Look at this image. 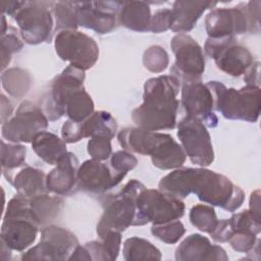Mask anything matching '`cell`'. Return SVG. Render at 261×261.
Segmentation results:
<instances>
[{"instance_id":"74e56055","label":"cell","mask_w":261,"mask_h":261,"mask_svg":"<svg viewBox=\"0 0 261 261\" xmlns=\"http://www.w3.org/2000/svg\"><path fill=\"white\" fill-rule=\"evenodd\" d=\"M138 164V159L137 157L126 151V150H121V151H116L111 155L110 158V167L113 170V172L124 178L126 173L134 169Z\"/></svg>"},{"instance_id":"5b68a950","label":"cell","mask_w":261,"mask_h":261,"mask_svg":"<svg viewBox=\"0 0 261 261\" xmlns=\"http://www.w3.org/2000/svg\"><path fill=\"white\" fill-rule=\"evenodd\" d=\"M206 86L213 95L215 109L223 117L248 122L258 120L261 107L260 87L246 85L237 90L226 88L217 81H211Z\"/></svg>"},{"instance_id":"484cf974","label":"cell","mask_w":261,"mask_h":261,"mask_svg":"<svg viewBox=\"0 0 261 261\" xmlns=\"http://www.w3.org/2000/svg\"><path fill=\"white\" fill-rule=\"evenodd\" d=\"M83 138H108L116 135L117 123L114 117L106 111H94L87 119L81 122Z\"/></svg>"},{"instance_id":"8992f818","label":"cell","mask_w":261,"mask_h":261,"mask_svg":"<svg viewBox=\"0 0 261 261\" xmlns=\"http://www.w3.org/2000/svg\"><path fill=\"white\" fill-rule=\"evenodd\" d=\"M145 188L141 181L130 179L117 194L106 201L96 229L100 238L108 231L122 232L133 225L136 216V199Z\"/></svg>"},{"instance_id":"c3c4849f","label":"cell","mask_w":261,"mask_h":261,"mask_svg":"<svg viewBox=\"0 0 261 261\" xmlns=\"http://www.w3.org/2000/svg\"><path fill=\"white\" fill-rule=\"evenodd\" d=\"M68 260H85V261H91L92 258L90 256V253L88 251V249L86 248V246H77L74 251L72 252V254L69 256Z\"/></svg>"},{"instance_id":"ee69618b","label":"cell","mask_w":261,"mask_h":261,"mask_svg":"<svg viewBox=\"0 0 261 261\" xmlns=\"http://www.w3.org/2000/svg\"><path fill=\"white\" fill-rule=\"evenodd\" d=\"M260 5L261 1H250L246 4V10L250 22V33H259L260 31Z\"/></svg>"},{"instance_id":"7402d4cb","label":"cell","mask_w":261,"mask_h":261,"mask_svg":"<svg viewBox=\"0 0 261 261\" xmlns=\"http://www.w3.org/2000/svg\"><path fill=\"white\" fill-rule=\"evenodd\" d=\"M216 4L212 1H175L171 9L170 30L179 34L192 31L204 11Z\"/></svg>"},{"instance_id":"d4e9b609","label":"cell","mask_w":261,"mask_h":261,"mask_svg":"<svg viewBox=\"0 0 261 261\" xmlns=\"http://www.w3.org/2000/svg\"><path fill=\"white\" fill-rule=\"evenodd\" d=\"M32 149L44 162L56 165L67 153L66 143L50 132L39 133L32 141Z\"/></svg>"},{"instance_id":"2e32d148","label":"cell","mask_w":261,"mask_h":261,"mask_svg":"<svg viewBox=\"0 0 261 261\" xmlns=\"http://www.w3.org/2000/svg\"><path fill=\"white\" fill-rule=\"evenodd\" d=\"M74 3L77 24L103 35L116 29L123 1H74Z\"/></svg>"},{"instance_id":"9c48e42d","label":"cell","mask_w":261,"mask_h":261,"mask_svg":"<svg viewBox=\"0 0 261 261\" xmlns=\"http://www.w3.org/2000/svg\"><path fill=\"white\" fill-rule=\"evenodd\" d=\"M170 47L175 56V62L170 68L171 75L181 85L201 82L205 58L198 42L187 34H177L171 39Z\"/></svg>"},{"instance_id":"bcb514c9","label":"cell","mask_w":261,"mask_h":261,"mask_svg":"<svg viewBox=\"0 0 261 261\" xmlns=\"http://www.w3.org/2000/svg\"><path fill=\"white\" fill-rule=\"evenodd\" d=\"M259 65L260 62L256 61L248 68V70L244 73V81L248 86H256L259 87L260 84V75H259Z\"/></svg>"},{"instance_id":"ab89813d","label":"cell","mask_w":261,"mask_h":261,"mask_svg":"<svg viewBox=\"0 0 261 261\" xmlns=\"http://www.w3.org/2000/svg\"><path fill=\"white\" fill-rule=\"evenodd\" d=\"M257 240V236L255 234L233 232L231 233L227 242L230 244L231 248L234 251L241 253H248L254 248Z\"/></svg>"},{"instance_id":"ba28073f","label":"cell","mask_w":261,"mask_h":261,"mask_svg":"<svg viewBox=\"0 0 261 261\" xmlns=\"http://www.w3.org/2000/svg\"><path fill=\"white\" fill-rule=\"evenodd\" d=\"M54 4L51 1H24V4L13 15L25 43L38 45L50 42L54 29Z\"/></svg>"},{"instance_id":"b9f144b4","label":"cell","mask_w":261,"mask_h":261,"mask_svg":"<svg viewBox=\"0 0 261 261\" xmlns=\"http://www.w3.org/2000/svg\"><path fill=\"white\" fill-rule=\"evenodd\" d=\"M171 23V9H159L152 16L150 20L149 32L159 34L170 30Z\"/></svg>"},{"instance_id":"816d5d0a","label":"cell","mask_w":261,"mask_h":261,"mask_svg":"<svg viewBox=\"0 0 261 261\" xmlns=\"http://www.w3.org/2000/svg\"><path fill=\"white\" fill-rule=\"evenodd\" d=\"M1 258L3 260H9L10 256H11V249L9 247H7L3 242H1Z\"/></svg>"},{"instance_id":"ffe728a7","label":"cell","mask_w":261,"mask_h":261,"mask_svg":"<svg viewBox=\"0 0 261 261\" xmlns=\"http://www.w3.org/2000/svg\"><path fill=\"white\" fill-rule=\"evenodd\" d=\"M177 261H227L228 256L224 249L213 245L208 238L193 233L186 238L175 250Z\"/></svg>"},{"instance_id":"8d00e7d4","label":"cell","mask_w":261,"mask_h":261,"mask_svg":"<svg viewBox=\"0 0 261 261\" xmlns=\"http://www.w3.org/2000/svg\"><path fill=\"white\" fill-rule=\"evenodd\" d=\"M15 30L13 28H7V32L2 35L1 38V61L2 66L1 69L4 70V68L9 64L11 55L15 52L20 51V49L23 46V43L15 34Z\"/></svg>"},{"instance_id":"603a6c76","label":"cell","mask_w":261,"mask_h":261,"mask_svg":"<svg viewBox=\"0 0 261 261\" xmlns=\"http://www.w3.org/2000/svg\"><path fill=\"white\" fill-rule=\"evenodd\" d=\"M151 20L150 6L144 1H123L118 13V21L135 32H149Z\"/></svg>"},{"instance_id":"6da1fadb","label":"cell","mask_w":261,"mask_h":261,"mask_svg":"<svg viewBox=\"0 0 261 261\" xmlns=\"http://www.w3.org/2000/svg\"><path fill=\"white\" fill-rule=\"evenodd\" d=\"M158 188L179 199L195 194L200 201L228 212H234L245 200L244 191L228 177L204 167L176 168L160 179Z\"/></svg>"},{"instance_id":"4316f807","label":"cell","mask_w":261,"mask_h":261,"mask_svg":"<svg viewBox=\"0 0 261 261\" xmlns=\"http://www.w3.org/2000/svg\"><path fill=\"white\" fill-rule=\"evenodd\" d=\"M30 204L41 225H47L56 219L63 208L62 199L48 193L31 198Z\"/></svg>"},{"instance_id":"83f0119b","label":"cell","mask_w":261,"mask_h":261,"mask_svg":"<svg viewBox=\"0 0 261 261\" xmlns=\"http://www.w3.org/2000/svg\"><path fill=\"white\" fill-rule=\"evenodd\" d=\"M123 258L126 261H139V260H161V252L151 242L132 237L123 243Z\"/></svg>"},{"instance_id":"9a60e30c","label":"cell","mask_w":261,"mask_h":261,"mask_svg":"<svg viewBox=\"0 0 261 261\" xmlns=\"http://www.w3.org/2000/svg\"><path fill=\"white\" fill-rule=\"evenodd\" d=\"M79 246L76 237L69 230L56 225H46L41 230L38 245L24 252L22 260H68Z\"/></svg>"},{"instance_id":"ac0fdd59","label":"cell","mask_w":261,"mask_h":261,"mask_svg":"<svg viewBox=\"0 0 261 261\" xmlns=\"http://www.w3.org/2000/svg\"><path fill=\"white\" fill-rule=\"evenodd\" d=\"M180 103L187 116L201 120L206 127L217 126L218 118L213 112V95L206 85L201 82L182 84Z\"/></svg>"},{"instance_id":"f6af8a7d","label":"cell","mask_w":261,"mask_h":261,"mask_svg":"<svg viewBox=\"0 0 261 261\" xmlns=\"http://www.w3.org/2000/svg\"><path fill=\"white\" fill-rule=\"evenodd\" d=\"M85 246L88 249L92 260H98V261L107 260L106 252L101 241H92V242L86 243Z\"/></svg>"},{"instance_id":"3957f363","label":"cell","mask_w":261,"mask_h":261,"mask_svg":"<svg viewBox=\"0 0 261 261\" xmlns=\"http://www.w3.org/2000/svg\"><path fill=\"white\" fill-rule=\"evenodd\" d=\"M120 146L130 152L151 157L155 167L176 169L185 163L187 155L182 147L168 134L141 127H124L117 135Z\"/></svg>"},{"instance_id":"d6986e66","label":"cell","mask_w":261,"mask_h":261,"mask_svg":"<svg viewBox=\"0 0 261 261\" xmlns=\"http://www.w3.org/2000/svg\"><path fill=\"white\" fill-rule=\"evenodd\" d=\"M122 179L102 161L90 159L79 167L76 185L82 191L102 194L116 187Z\"/></svg>"},{"instance_id":"f546056e","label":"cell","mask_w":261,"mask_h":261,"mask_svg":"<svg viewBox=\"0 0 261 261\" xmlns=\"http://www.w3.org/2000/svg\"><path fill=\"white\" fill-rule=\"evenodd\" d=\"M1 82L4 90L15 98L25 96L31 88L30 73L19 67H12L3 71Z\"/></svg>"},{"instance_id":"8fae6325","label":"cell","mask_w":261,"mask_h":261,"mask_svg":"<svg viewBox=\"0 0 261 261\" xmlns=\"http://www.w3.org/2000/svg\"><path fill=\"white\" fill-rule=\"evenodd\" d=\"M55 51L69 65L82 70L90 69L99 58V47L96 41L76 30L58 32L55 37Z\"/></svg>"},{"instance_id":"836d02e7","label":"cell","mask_w":261,"mask_h":261,"mask_svg":"<svg viewBox=\"0 0 261 261\" xmlns=\"http://www.w3.org/2000/svg\"><path fill=\"white\" fill-rule=\"evenodd\" d=\"M27 149L23 145L14 143L6 144L1 141V165L3 172L11 171L14 168L21 166L25 161Z\"/></svg>"},{"instance_id":"cb8c5ba5","label":"cell","mask_w":261,"mask_h":261,"mask_svg":"<svg viewBox=\"0 0 261 261\" xmlns=\"http://www.w3.org/2000/svg\"><path fill=\"white\" fill-rule=\"evenodd\" d=\"M9 182L14 187L18 195L30 199L49 192L44 171L31 166L22 168Z\"/></svg>"},{"instance_id":"7dc6e473","label":"cell","mask_w":261,"mask_h":261,"mask_svg":"<svg viewBox=\"0 0 261 261\" xmlns=\"http://www.w3.org/2000/svg\"><path fill=\"white\" fill-rule=\"evenodd\" d=\"M23 4L24 1H2V12L13 16Z\"/></svg>"},{"instance_id":"e575fe53","label":"cell","mask_w":261,"mask_h":261,"mask_svg":"<svg viewBox=\"0 0 261 261\" xmlns=\"http://www.w3.org/2000/svg\"><path fill=\"white\" fill-rule=\"evenodd\" d=\"M151 232L158 240L166 244H175L186 232L184 224L177 219L161 224H153Z\"/></svg>"},{"instance_id":"7a4b0ae2","label":"cell","mask_w":261,"mask_h":261,"mask_svg":"<svg viewBox=\"0 0 261 261\" xmlns=\"http://www.w3.org/2000/svg\"><path fill=\"white\" fill-rule=\"evenodd\" d=\"M180 86L179 81L171 74L148 80L144 85L143 103L132 112L136 125L151 132L174 128L179 106L176 97Z\"/></svg>"},{"instance_id":"f35d334b","label":"cell","mask_w":261,"mask_h":261,"mask_svg":"<svg viewBox=\"0 0 261 261\" xmlns=\"http://www.w3.org/2000/svg\"><path fill=\"white\" fill-rule=\"evenodd\" d=\"M87 151L92 159L97 161L107 160L112 155L111 139L98 137L91 138L88 142Z\"/></svg>"},{"instance_id":"d6a6232c","label":"cell","mask_w":261,"mask_h":261,"mask_svg":"<svg viewBox=\"0 0 261 261\" xmlns=\"http://www.w3.org/2000/svg\"><path fill=\"white\" fill-rule=\"evenodd\" d=\"M260 219L261 218L255 216L249 209L232 214L228 219L231 233L243 232L257 236L261 230Z\"/></svg>"},{"instance_id":"4dcf8cb0","label":"cell","mask_w":261,"mask_h":261,"mask_svg":"<svg viewBox=\"0 0 261 261\" xmlns=\"http://www.w3.org/2000/svg\"><path fill=\"white\" fill-rule=\"evenodd\" d=\"M53 13L55 16V31L76 30V11L74 1H59L54 4Z\"/></svg>"},{"instance_id":"7c38bea8","label":"cell","mask_w":261,"mask_h":261,"mask_svg":"<svg viewBox=\"0 0 261 261\" xmlns=\"http://www.w3.org/2000/svg\"><path fill=\"white\" fill-rule=\"evenodd\" d=\"M49 119L41 107L29 100L22 101L14 116L2 123V137L12 143H32L33 139L44 132Z\"/></svg>"},{"instance_id":"4fadbf2b","label":"cell","mask_w":261,"mask_h":261,"mask_svg":"<svg viewBox=\"0 0 261 261\" xmlns=\"http://www.w3.org/2000/svg\"><path fill=\"white\" fill-rule=\"evenodd\" d=\"M177 137L192 163L205 167L214 160L211 137L206 125L199 119L186 116L177 124Z\"/></svg>"},{"instance_id":"5bb4252c","label":"cell","mask_w":261,"mask_h":261,"mask_svg":"<svg viewBox=\"0 0 261 261\" xmlns=\"http://www.w3.org/2000/svg\"><path fill=\"white\" fill-rule=\"evenodd\" d=\"M85 71L68 65L51 83L48 93L42 100V110L50 121H55L65 114V103L69 96L84 89Z\"/></svg>"},{"instance_id":"60d3db41","label":"cell","mask_w":261,"mask_h":261,"mask_svg":"<svg viewBox=\"0 0 261 261\" xmlns=\"http://www.w3.org/2000/svg\"><path fill=\"white\" fill-rule=\"evenodd\" d=\"M101 242L106 252L107 260L113 261L117 258L120 251L121 244V232L119 231H108L101 238Z\"/></svg>"},{"instance_id":"7bdbcfd3","label":"cell","mask_w":261,"mask_h":261,"mask_svg":"<svg viewBox=\"0 0 261 261\" xmlns=\"http://www.w3.org/2000/svg\"><path fill=\"white\" fill-rule=\"evenodd\" d=\"M61 136L65 143H76L83 140L81 122H76L70 119H67L61 128Z\"/></svg>"},{"instance_id":"30bf717a","label":"cell","mask_w":261,"mask_h":261,"mask_svg":"<svg viewBox=\"0 0 261 261\" xmlns=\"http://www.w3.org/2000/svg\"><path fill=\"white\" fill-rule=\"evenodd\" d=\"M204 50L221 71L231 76H241L254 62L249 49L239 44L234 37H208Z\"/></svg>"},{"instance_id":"f1b7e54d","label":"cell","mask_w":261,"mask_h":261,"mask_svg":"<svg viewBox=\"0 0 261 261\" xmlns=\"http://www.w3.org/2000/svg\"><path fill=\"white\" fill-rule=\"evenodd\" d=\"M94 112V102L84 89L72 93L65 103V115L68 119L82 122Z\"/></svg>"},{"instance_id":"e0dca14e","label":"cell","mask_w":261,"mask_h":261,"mask_svg":"<svg viewBox=\"0 0 261 261\" xmlns=\"http://www.w3.org/2000/svg\"><path fill=\"white\" fill-rule=\"evenodd\" d=\"M205 29L209 38L234 37L250 33L246 4L231 8H216L205 17Z\"/></svg>"},{"instance_id":"44dd1931","label":"cell","mask_w":261,"mask_h":261,"mask_svg":"<svg viewBox=\"0 0 261 261\" xmlns=\"http://www.w3.org/2000/svg\"><path fill=\"white\" fill-rule=\"evenodd\" d=\"M76 156L67 152L46 175V186L49 192L56 195H66L72 191L77 182V170L80 167Z\"/></svg>"},{"instance_id":"681fc988","label":"cell","mask_w":261,"mask_h":261,"mask_svg":"<svg viewBox=\"0 0 261 261\" xmlns=\"http://www.w3.org/2000/svg\"><path fill=\"white\" fill-rule=\"evenodd\" d=\"M249 210L257 217H260V191L256 190L251 194L250 197V208Z\"/></svg>"},{"instance_id":"52a82bcc","label":"cell","mask_w":261,"mask_h":261,"mask_svg":"<svg viewBox=\"0 0 261 261\" xmlns=\"http://www.w3.org/2000/svg\"><path fill=\"white\" fill-rule=\"evenodd\" d=\"M185 203L174 196L155 189L142 190L136 199V216L133 225L161 224L177 220L185 213Z\"/></svg>"},{"instance_id":"d590c367","label":"cell","mask_w":261,"mask_h":261,"mask_svg":"<svg viewBox=\"0 0 261 261\" xmlns=\"http://www.w3.org/2000/svg\"><path fill=\"white\" fill-rule=\"evenodd\" d=\"M168 63V54L161 46H151L144 52L143 64L148 70L152 72H162L167 68Z\"/></svg>"},{"instance_id":"f907efd6","label":"cell","mask_w":261,"mask_h":261,"mask_svg":"<svg viewBox=\"0 0 261 261\" xmlns=\"http://www.w3.org/2000/svg\"><path fill=\"white\" fill-rule=\"evenodd\" d=\"M13 111V107L8 99L2 94L1 95V121L4 123L6 120H8L9 116L11 115Z\"/></svg>"},{"instance_id":"277c9868","label":"cell","mask_w":261,"mask_h":261,"mask_svg":"<svg viewBox=\"0 0 261 261\" xmlns=\"http://www.w3.org/2000/svg\"><path fill=\"white\" fill-rule=\"evenodd\" d=\"M40 226L31 207L30 198L17 194L7 204L0 241L11 250L22 252L36 241Z\"/></svg>"},{"instance_id":"1f68e13d","label":"cell","mask_w":261,"mask_h":261,"mask_svg":"<svg viewBox=\"0 0 261 261\" xmlns=\"http://www.w3.org/2000/svg\"><path fill=\"white\" fill-rule=\"evenodd\" d=\"M190 221L199 230L210 233L215 228L218 219L212 206L198 204L190 211Z\"/></svg>"}]
</instances>
